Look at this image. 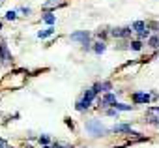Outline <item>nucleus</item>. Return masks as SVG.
Listing matches in <instances>:
<instances>
[{"label": "nucleus", "mask_w": 159, "mask_h": 148, "mask_svg": "<svg viewBox=\"0 0 159 148\" xmlns=\"http://www.w3.org/2000/svg\"><path fill=\"white\" fill-rule=\"evenodd\" d=\"M6 146H8L6 141H4V139H0V148H6Z\"/></svg>", "instance_id": "nucleus-21"}, {"label": "nucleus", "mask_w": 159, "mask_h": 148, "mask_svg": "<svg viewBox=\"0 0 159 148\" xmlns=\"http://www.w3.org/2000/svg\"><path fill=\"white\" fill-rule=\"evenodd\" d=\"M114 103H116V96L111 94V92H105V96L99 98V105L101 107H112Z\"/></svg>", "instance_id": "nucleus-4"}, {"label": "nucleus", "mask_w": 159, "mask_h": 148, "mask_svg": "<svg viewBox=\"0 0 159 148\" xmlns=\"http://www.w3.org/2000/svg\"><path fill=\"white\" fill-rule=\"evenodd\" d=\"M146 26H148V28H152V30H159L157 23H146Z\"/></svg>", "instance_id": "nucleus-19"}, {"label": "nucleus", "mask_w": 159, "mask_h": 148, "mask_svg": "<svg viewBox=\"0 0 159 148\" xmlns=\"http://www.w3.org/2000/svg\"><path fill=\"white\" fill-rule=\"evenodd\" d=\"M94 86L98 88V92H111L112 90V83L111 81H103V83H98Z\"/></svg>", "instance_id": "nucleus-7"}, {"label": "nucleus", "mask_w": 159, "mask_h": 148, "mask_svg": "<svg viewBox=\"0 0 159 148\" xmlns=\"http://www.w3.org/2000/svg\"><path fill=\"white\" fill-rule=\"evenodd\" d=\"M112 107L118 109V111H133V109H135V105H125V103H118V101H116Z\"/></svg>", "instance_id": "nucleus-12"}, {"label": "nucleus", "mask_w": 159, "mask_h": 148, "mask_svg": "<svg viewBox=\"0 0 159 148\" xmlns=\"http://www.w3.org/2000/svg\"><path fill=\"white\" fill-rule=\"evenodd\" d=\"M43 21H45L49 26H52V25L56 23V17H54L52 13H45V15H43Z\"/></svg>", "instance_id": "nucleus-14"}, {"label": "nucleus", "mask_w": 159, "mask_h": 148, "mask_svg": "<svg viewBox=\"0 0 159 148\" xmlns=\"http://www.w3.org/2000/svg\"><path fill=\"white\" fill-rule=\"evenodd\" d=\"M66 2H64V0H49V2H45L41 8L43 10H51V8H58V6H64Z\"/></svg>", "instance_id": "nucleus-8"}, {"label": "nucleus", "mask_w": 159, "mask_h": 148, "mask_svg": "<svg viewBox=\"0 0 159 148\" xmlns=\"http://www.w3.org/2000/svg\"><path fill=\"white\" fill-rule=\"evenodd\" d=\"M83 148H86V146H83Z\"/></svg>", "instance_id": "nucleus-27"}, {"label": "nucleus", "mask_w": 159, "mask_h": 148, "mask_svg": "<svg viewBox=\"0 0 159 148\" xmlns=\"http://www.w3.org/2000/svg\"><path fill=\"white\" fill-rule=\"evenodd\" d=\"M133 34V26H120V28H112L111 36L112 38H129Z\"/></svg>", "instance_id": "nucleus-3"}, {"label": "nucleus", "mask_w": 159, "mask_h": 148, "mask_svg": "<svg viewBox=\"0 0 159 148\" xmlns=\"http://www.w3.org/2000/svg\"><path fill=\"white\" fill-rule=\"evenodd\" d=\"M148 114H159V107H150L148 109Z\"/></svg>", "instance_id": "nucleus-18"}, {"label": "nucleus", "mask_w": 159, "mask_h": 148, "mask_svg": "<svg viewBox=\"0 0 159 148\" xmlns=\"http://www.w3.org/2000/svg\"><path fill=\"white\" fill-rule=\"evenodd\" d=\"M105 51H107V43H105L103 39L98 41V43H94V53H96V54H103Z\"/></svg>", "instance_id": "nucleus-9"}, {"label": "nucleus", "mask_w": 159, "mask_h": 148, "mask_svg": "<svg viewBox=\"0 0 159 148\" xmlns=\"http://www.w3.org/2000/svg\"><path fill=\"white\" fill-rule=\"evenodd\" d=\"M52 34H54V26H49V28H45V30H39V32H38V38L43 39V38H49V36H52Z\"/></svg>", "instance_id": "nucleus-11"}, {"label": "nucleus", "mask_w": 159, "mask_h": 148, "mask_svg": "<svg viewBox=\"0 0 159 148\" xmlns=\"http://www.w3.org/2000/svg\"><path fill=\"white\" fill-rule=\"evenodd\" d=\"M41 148H52V146H49V144H43V146H41Z\"/></svg>", "instance_id": "nucleus-23"}, {"label": "nucleus", "mask_w": 159, "mask_h": 148, "mask_svg": "<svg viewBox=\"0 0 159 148\" xmlns=\"http://www.w3.org/2000/svg\"><path fill=\"white\" fill-rule=\"evenodd\" d=\"M148 45H150L152 49H157V47H159V36H157V34H155V36H150V38H148Z\"/></svg>", "instance_id": "nucleus-13"}, {"label": "nucleus", "mask_w": 159, "mask_h": 148, "mask_svg": "<svg viewBox=\"0 0 159 148\" xmlns=\"http://www.w3.org/2000/svg\"><path fill=\"white\" fill-rule=\"evenodd\" d=\"M21 12H23V13H26V15H28V13H30V8H21Z\"/></svg>", "instance_id": "nucleus-22"}, {"label": "nucleus", "mask_w": 159, "mask_h": 148, "mask_svg": "<svg viewBox=\"0 0 159 148\" xmlns=\"http://www.w3.org/2000/svg\"><path fill=\"white\" fill-rule=\"evenodd\" d=\"M69 39H71V41H79V43L83 45L84 51H90V49H92V43H90V32H86V30L73 32V34L69 36Z\"/></svg>", "instance_id": "nucleus-2"}, {"label": "nucleus", "mask_w": 159, "mask_h": 148, "mask_svg": "<svg viewBox=\"0 0 159 148\" xmlns=\"http://www.w3.org/2000/svg\"><path fill=\"white\" fill-rule=\"evenodd\" d=\"M129 49H133V51H140V49H142V41H140V39H137V41H131Z\"/></svg>", "instance_id": "nucleus-15"}, {"label": "nucleus", "mask_w": 159, "mask_h": 148, "mask_svg": "<svg viewBox=\"0 0 159 148\" xmlns=\"http://www.w3.org/2000/svg\"><path fill=\"white\" fill-rule=\"evenodd\" d=\"M0 6H2V0H0Z\"/></svg>", "instance_id": "nucleus-26"}, {"label": "nucleus", "mask_w": 159, "mask_h": 148, "mask_svg": "<svg viewBox=\"0 0 159 148\" xmlns=\"http://www.w3.org/2000/svg\"><path fill=\"white\" fill-rule=\"evenodd\" d=\"M84 127H86V131H88L92 137H105L109 131H112V129H107V127H103L99 120H88V122L84 124Z\"/></svg>", "instance_id": "nucleus-1"}, {"label": "nucleus", "mask_w": 159, "mask_h": 148, "mask_svg": "<svg viewBox=\"0 0 159 148\" xmlns=\"http://www.w3.org/2000/svg\"><path fill=\"white\" fill-rule=\"evenodd\" d=\"M39 142H41V146H43V144H49V142H51L49 135H41V137H39Z\"/></svg>", "instance_id": "nucleus-17"}, {"label": "nucleus", "mask_w": 159, "mask_h": 148, "mask_svg": "<svg viewBox=\"0 0 159 148\" xmlns=\"http://www.w3.org/2000/svg\"><path fill=\"white\" fill-rule=\"evenodd\" d=\"M144 30H146V23H144V21H135V23H133V32L140 34V32H144Z\"/></svg>", "instance_id": "nucleus-10"}, {"label": "nucleus", "mask_w": 159, "mask_h": 148, "mask_svg": "<svg viewBox=\"0 0 159 148\" xmlns=\"http://www.w3.org/2000/svg\"><path fill=\"white\" fill-rule=\"evenodd\" d=\"M131 99H133L135 103H150L152 96H150V94H146V92H135V94L131 96Z\"/></svg>", "instance_id": "nucleus-5"}, {"label": "nucleus", "mask_w": 159, "mask_h": 148, "mask_svg": "<svg viewBox=\"0 0 159 148\" xmlns=\"http://www.w3.org/2000/svg\"><path fill=\"white\" fill-rule=\"evenodd\" d=\"M0 30H2V23H0Z\"/></svg>", "instance_id": "nucleus-24"}, {"label": "nucleus", "mask_w": 159, "mask_h": 148, "mask_svg": "<svg viewBox=\"0 0 159 148\" xmlns=\"http://www.w3.org/2000/svg\"><path fill=\"white\" fill-rule=\"evenodd\" d=\"M6 148H13V146H6Z\"/></svg>", "instance_id": "nucleus-25"}, {"label": "nucleus", "mask_w": 159, "mask_h": 148, "mask_svg": "<svg viewBox=\"0 0 159 148\" xmlns=\"http://www.w3.org/2000/svg\"><path fill=\"white\" fill-rule=\"evenodd\" d=\"M6 19H8V21H15V19H17V13H15V12H8V13H6Z\"/></svg>", "instance_id": "nucleus-16"}, {"label": "nucleus", "mask_w": 159, "mask_h": 148, "mask_svg": "<svg viewBox=\"0 0 159 148\" xmlns=\"http://www.w3.org/2000/svg\"><path fill=\"white\" fill-rule=\"evenodd\" d=\"M112 131L114 133H131L133 129H131V124H116L112 127Z\"/></svg>", "instance_id": "nucleus-6"}, {"label": "nucleus", "mask_w": 159, "mask_h": 148, "mask_svg": "<svg viewBox=\"0 0 159 148\" xmlns=\"http://www.w3.org/2000/svg\"><path fill=\"white\" fill-rule=\"evenodd\" d=\"M52 148H67V144H66V146H62V144H58V142H54V144H52Z\"/></svg>", "instance_id": "nucleus-20"}]
</instances>
